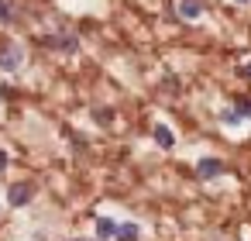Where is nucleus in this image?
<instances>
[{"mask_svg":"<svg viewBox=\"0 0 251 241\" xmlns=\"http://www.w3.org/2000/svg\"><path fill=\"white\" fill-rule=\"evenodd\" d=\"M220 117H224V124H237V121H241V117H237V110H224Z\"/></svg>","mask_w":251,"mask_h":241,"instance_id":"obj_9","label":"nucleus"},{"mask_svg":"<svg viewBox=\"0 0 251 241\" xmlns=\"http://www.w3.org/2000/svg\"><path fill=\"white\" fill-rule=\"evenodd\" d=\"M155 141H158L162 148H172V145H176V134H172V128H169V124H155Z\"/></svg>","mask_w":251,"mask_h":241,"instance_id":"obj_6","label":"nucleus"},{"mask_svg":"<svg viewBox=\"0 0 251 241\" xmlns=\"http://www.w3.org/2000/svg\"><path fill=\"white\" fill-rule=\"evenodd\" d=\"M7 165H11V159H7V152L0 148V172H7Z\"/></svg>","mask_w":251,"mask_h":241,"instance_id":"obj_11","label":"nucleus"},{"mask_svg":"<svg viewBox=\"0 0 251 241\" xmlns=\"http://www.w3.org/2000/svg\"><path fill=\"white\" fill-rule=\"evenodd\" d=\"M237 117H251V100H248V97L237 100Z\"/></svg>","mask_w":251,"mask_h":241,"instance_id":"obj_8","label":"nucleus"},{"mask_svg":"<svg viewBox=\"0 0 251 241\" xmlns=\"http://www.w3.org/2000/svg\"><path fill=\"white\" fill-rule=\"evenodd\" d=\"M117 241H138V224H117Z\"/></svg>","mask_w":251,"mask_h":241,"instance_id":"obj_7","label":"nucleus"},{"mask_svg":"<svg viewBox=\"0 0 251 241\" xmlns=\"http://www.w3.org/2000/svg\"><path fill=\"white\" fill-rule=\"evenodd\" d=\"M179 14L186 21H196V18H203V4L200 0H179Z\"/></svg>","mask_w":251,"mask_h":241,"instance_id":"obj_4","label":"nucleus"},{"mask_svg":"<svg viewBox=\"0 0 251 241\" xmlns=\"http://www.w3.org/2000/svg\"><path fill=\"white\" fill-rule=\"evenodd\" d=\"M59 45H62V49H66V52H76V38H62V42H59Z\"/></svg>","mask_w":251,"mask_h":241,"instance_id":"obj_10","label":"nucleus"},{"mask_svg":"<svg viewBox=\"0 0 251 241\" xmlns=\"http://www.w3.org/2000/svg\"><path fill=\"white\" fill-rule=\"evenodd\" d=\"M97 238H100V241L117 238V224H114L110 217H97Z\"/></svg>","mask_w":251,"mask_h":241,"instance_id":"obj_5","label":"nucleus"},{"mask_svg":"<svg viewBox=\"0 0 251 241\" xmlns=\"http://www.w3.org/2000/svg\"><path fill=\"white\" fill-rule=\"evenodd\" d=\"M31 196H35V189H31L28 183H18V186L7 189V203H11V207H28Z\"/></svg>","mask_w":251,"mask_h":241,"instance_id":"obj_1","label":"nucleus"},{"mask_svg":"<svg viewBox=\"0 0 251 241\" xmlns=\"http://www.w3.org/2000/svg\"><path fill=\"white\" fill-rule=\"evenodd\" d=\"M237 4H248V0H237Z\"/></svg>","mask_w":251,"mask_h":241,"instance_id":"obj_13","label":"nucleus"},{"mask_svg":"<svg viewBox=\"0 0 251 241\" xmlns=\"http://www.w3.org/2000/svg\"><path fill=\"white\" fill-rule=\"evenodd\" d=\"M21 66V49H4V52H0V69H4V73H14Z\"/></svg>","mask_w":251,"mask_h":241,"instance_id":"obj_3","label":"nucleus"},{"mask_svg":"<svg viewBox=\"0 0 251 241\" xmlns=\"http://www.w3.org/2000/svg\"><path fill=\"white\" fill-rule=\"evenodd\" d=\"M244 76H248V80H251V62H248V66H244Z\"/></svg>","mask_w":251,"mask_h":241,"instance_id":"obj_12","label":"nucleus"},{"mask_svg":"<svg viewBox=\"0 0 251 241\" xmlns=\"http://www.w3.org/2000/svg\"><path fill=\"white\" fill-rule=\"evenodd\" d=\"M224 172V162L220 159H200V165H196V176L200 179H217Z\"/></svg>","mask_w":251,"mask_h":241,"instance_id":"obj_2","label":"nucleus"}]
</instances>
